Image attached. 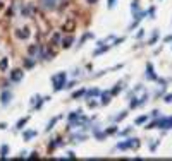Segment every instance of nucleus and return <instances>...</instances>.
Listing matches in <instances>:
<instances>
[{
  "instance_id": "obj_10",
  "label": "nucleus",
  "mask_w": 172,
  "mask_h": 161,
  "mask_svg": "<svg viewBox=\"0 0 172 161\" xmlns=\"http://www.w3.org/2000/svg\"><path fill=\"white\" fill-rule=\"evenodd\" d=\"M72 29H74V21H69L64 26V31H72Z\"/></svg>"
},
{
  "instance_id": "obj_17",
  "label": "nucleus",
  "mask_w": 172,
  "mask_h": 161,
  "mask_svg": "<svg viewBox=\"0 0 172 161\" xmlns=\"http://www.w3.org/2000/svg\"><path fill=\"white\" fill-rule=\"evenodd\" d=\"M0 156H2V158H5V156H7V146H3V148H2V151H0Z\"/></svg>"
},
{
  "instance_id": "obj_15",
  "label": "nucleus",
  "mask_w": 172,
  "mask_h": 161,
  "mask_svg": "<svg viewBox=\"0 0 172 161\" xmlns=\"http://www.w3.org/2000/svg\"><path fill=\"white\" fill-rule=\"evenodd\" d=\"M88 94H90V96H98V94H100V91H98V89H91Z\"/></svg>"
},
{
  "instance_id": "obj_20",
  "label": "nucleus",
  "mask_w": 172,
  "mask_h": 161,
  "mask_svg": "<svg viewBox=\"0 0 172 161\" xmlns=\"http://www.w3.org/2000/svg\"><path fill=\"white\" fill-rule=\"evenodd\" d=\"M114 3H115V0H108V7H114Z\"/></svg>"
},
{
  "instance_id": "obj_8",
  "label": "nucleus",
  "mask_w": 172,
  "mask_h": 161,
  "mask_svg": "<svg viewBox=\"0 0 172 161\" xmlns=\"http://www.w3.org/2000/svg\"><path fill=\"white\" fill-rule=\"evenodd\" d=\"M10 100H12V94H10L9 91H5V93L2 94V103H3V105H7Z\"/></svg>"
},
{
  "instance_id": "obj_16",
  "label": "nucleus",
  "mask_w": 172,
  "mask_h": 161,
  "mask_svg": "<svg viewBox=\"0 0 172 161\" xmlns=\"http://www.w3.org/2000/svg\"><path fill=\"white\" fill-rule=\"evenodd\" d=\"M83 94H85V91H78V93H74V94H72V98H74V100H76V98H79V96H83Z\"/></svg>"
},
{
  "instance_id": "obj_6",
  "label": "nucleus",
  "mask_w": 172,
  "mask_h": 161,
  "mask_svg": "<svg viewBox=\"0 0 172 161\" xmlns=\"http://www.w3.org/2000/svg\"><path fill=\"white\" fill-rule=\"evenodd\" d=\"M146 77L152 79V80H155V79H157V75L153 74V67H152V64H148V67H146Z\"/></svg>"
},
{
  "instance_id": "obj_3",
  "label": "nucleus",
  "mask_w": 172,
  "mask_h": 161,
  "mask_svg": "<svg viewBox=\"0 0 172 161\" xmlns=\"http://www.w3.org/2000/svg\"><path fill=\"white\" fill-rule=\"evenodd\" d=\"M23 77H24V72L23 70H12V72H10V80H12V82H19Z\"/></svg>"
},
{
  "instance_id": "obj_18",
  "label": "nucleus",
  "mask_w": 172,
  "mask_h": 161,
  "mask_svg": "<svg viewBox=\"0 0 172 161\" xmlns=\"http://www.w3.org/2000/svg\"><path fill=\"white\" fill-rule=\"evenodd\" d=\"M146 118H148V117H141V118H138V122H136V123H143Z\"/></svg>"
},
{
  "instance_id": "obj_14",
  "label": "nucleus",
  "mask_w": 172,
  "mask_h": 161,
  "mask_svg": "<svg viewBox=\"0 0 172 161\" xmlns=\"http://www.w3.org/2000/svg\"><path fill=\"white\" fill-rule=\"evenodd\" d=\"M108 101H110V94H103V100H102V103H103V105H107Z\"/></svg>"
},
{
  "instance_id": "obj_2",
  "label": "nucleus",
  "mask_w": 172,
  "mask_h": 161,
  "mask_svg": "<svg viewBox=\"0 0 172 161\" xmlns=\"http://www.w3.org/2000/svg\"><path fill=\"white\" fill-rule=\"evenodd\" d=\"M138 142H134V139H129L127 142H120V144H117V149H131V148H136Z\"/></svg>"
},
{
  "instance_id": "obj_12",
  "label": "nucleus",
  "mask_w": 172,
  "mask_h": 161,
  "mask_svg": "<svg viewBox=\"0 0 172 161\" xmlns=\"http://www.w3.org/2000/svg\"><path fill=\"white\" fill-rule=\"evenodd\" d=\"M26 122H28V118H21L17 122V129H23V125H26Z\"/></svg>"
},
{
  "instance_id": "obj_1",
  "label": "nucleus",
  "mask_w": 172,
  "mask_h": 161,
  "mask_svg": "<svg viewBox=\"0 0 172 161\" xmlns=\"http://www.w3.org/2000/svg\"><path fill=\"white\" fill-rule=\"evenodd\" d=\"M65 72H60V74H57V75H53L52 77V82H53V86H55V91H60L62 87L65 86Z\"/></svg>"
},
{
  "instance_id": "obj_11",
  "label": "nucleus",
  "mask_w": 172,
  "mask_h": 161,
  "mask_svg": "<svg viewBox=\"0 0 172 161\" xmlns=\"http://www.w3.org/2000/svg\"><path fill=\"white\" fill-rule=\"evenodd\" d=\"M7 64H9V62H7V58H3V60L0 62V70H5V69H7Z\"/></svg>"
},
{
  "instance_id": "obj_5",
  "label": "nucleus",
  "mask_w": 172,
  "mask_h": 161,
  "mask_svg": "<svg viewBox=\"0 0 172 161\" xmlns=\"http://www.w3.org/2000/svg\"><path fill=\"white\" fill-rule=\"evenodd\" d=\"M160 129H172V118H167V120H160L158 122Z\"/></svg>"
},
{
  "instance_id": "obj_9",
  "label": "nucleus",
  "mask_w": 172,
  "mask_h": 161,
  "mask_svg": "<svg viewBox=\"0 0 172 161\" xmlns=\"http://www.w3.org/2000/svg\"><path fill=\"white\" fill-rule=\"evenodd\" d=\"M71 43H72V36H67V38H64V41H62V46H64V48H69Z\"/></svg>"
},
{
  "instance_id": "obj_4",
  "label": "nucleus",
  "mask_w": 172,
  "mask_h": 161,
  "mask_svg": "<svg viewBox=\"0 0 172 161\" xmlns=\"http://www.w3.org/2000/svg\"><path fill=\"white\" fill-rule=\"evenodd\" d=\"M42 2V5L45 7V9H55L57 7V3H58V0H40Z\"/></svg>"
},
{
  "instance_id": "obj_19",
  "label": "nucleus",
  "mask_w": 172,
  "mask_h": 161,
  "mask_svg": "<svg viewBox=\"0 0 172 161\" xmlns=\"http://www.w3.org/2000/svg\"><path fill=\"white\" fill-rule=\"evenodd\" d=\"M165 101H167V103H172V94H169V96H165Z\"/></svg>"
},
{
  "instance_id": "obj_13",
  "label": "nucleus",
  "mask_w": 172,
  "mask_h": 161,
  "mask_svg": "<svg viewBox=\"0 0 172 161\" xmlns=\"http://www.w3.org/2000/svg\"><path fill=\"white\" fill-rule=\"evenodd\" d=\"M35 135H36V132H33V130H31V132H26V134H24V141H28V139L35 137Z\"/></svg>"
},
{
  "instance_id": "obj_7",
  "label": "nucleus",
  "mask_w": 172,
  "mask_h": 161,
  "mask_svg": "<svg viewBox=\"0 0 172 161\" xmlns=\"http://www.w3.org/2000/svg\"><path fill=\"white\" fill-rule=\"evenodd\" d=\"M16 36H17V38H21V39H26L29 36V31H28V29H19V31L16 33Z\"/></svg>"
},
{
  "instance_id": "obj_22",
  "label": "nucleus",
  "mask_w": 172,
  "mask_h": 161,
  "mask_svg": "<svg viewBox=\"0 0 172 161\" xmlns=\"http://www.w3.org/2000/svg\"><path fill=\"white\" fill-rule=\"evenodd\" d=\"M167 41H172V36H169V38H167Z\"/></svg>"
},
{
  "instance_id": "obj_21",
  "label": "nucleus",
  "mask_w": 172,
  "mask_h": 161,
  "mask_svg": "<svg viewBox=\"0 0 172 161\" xmlns=\"http://www.w3.org/2000/svg\"><path fill=\"white\" fill-rule=\"evenodd\" d=\"M2 129H5V123H0V130Z\"/></svg>"
}]
</instances>
